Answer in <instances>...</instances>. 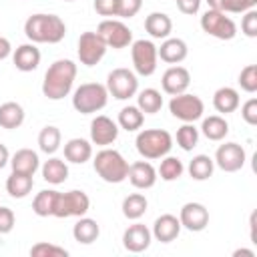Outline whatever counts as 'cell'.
Masks as SVG:
<instances>
[{
  "label": "cell",
  "instance_id": "obj_1",
  "mask_svg": "<svg viewBox=\"0 0 257 257\" xmlns=\"http://www.w3.org/2000/svg\"><path fill=\"white\" fill-rule=\"evenodd\" d=\"M76 78V64L68 58L54 60L42 80V94L48 100H60L70 94L72 84Z\"/></svg>",
  "mask_w": 257,
  "mask_h": 257
},
{
  "label": "cell",
  "instance_id": "obj_2",
  "mask_svg": "<svg viewBox=\"0 0 257 257\" xmlns=\"http://www.w3.org/2000/svg\"><path fill=\"white\" fill-rule=\"evenodd\" d=\"M24 34L34 44H58L66 34V24L56 14H32L24 22Z\"/></svg>",
  "mask_w": 257,
  "mask_h": 257
},
{
  "label": "cell",
  "instance_id": "obj_3",
  "mask_svg": "<svg viewBox=\"0 0 257 257\" xmlns=\"http://www.w3.org/2000/svg\"><path fill=\"white\" fill-rule=\"evenodd\" d=\"M135 145L143 159L155 161L169 155V151L173 149V137L165 128H145L137 135Z\"/></svg>",
  "mask_w": 257,
  "mask_h": 257
},
{
  "label": "cell",
  "instance_id": "obj_4",
  "mask_svg": "<svg viewBox=\"0 0 257 257\" xmlns=\"http://www.w3.org/2000/svg\"><path fill=\"white\" fill-rule=\"evenodd\" d=\"M94 171L96 175L104 181V183H122L126 179V173H128V161L114 149H102L96 153L94 161Z\"/></svg>",
  "mask_w": 257,
  "mask_h": 257
},
{
  "label": "cell",
  "instance_id": "obj_5",
  "mask_svg": "<svg viewBox=\"0 0 257 257\" xmlns=\"http://www.w3.org/2000/svg\"><path fill=\"white\" fill-rule=\"evenodd\" d=\"M108 90L100 82H84L72 94V106L80 114H92L106 106Z\"/></svg>",
  "mask_w": 257,
  "mask_h": 257
},
{
  "label": "cell",
  "instance_id": "obj_6",
  "mask_svg": "<svg viewBox=\"0 0 257 257\" xmlns=\"http://www.w3.org/2000/svg\"><path fill=\"white\" fill-rule=\"evenodd\" d=\"M88 209H90V199L84 191H78V189H72V191H66V193L58 191L52 217H58V219L82 217V215L88 213Z\"/></svg>",
  "mask_w": 257,
  "mask_h": 257
},
{
  "label": "cell",
  "instance_id": "obj_7",
  "mask_svg": "<svg viewBox=\"0 0 257 257\" xmlns=\"http://www.w3.org/2000/svg\"><path fill=\"white\" fill-rule=\"evenodd\" d=\"M201 28L203 32L219 40H231L237 34V24L233 22V18H229L227 12L211 10V8L201 16Z\"/></svg>",
  "mask_w": 257,
  "mask_h": 257
},
{
  "label": "cell",
  "instance_id": "obj_8",
  "mask_svg": "<svg viewBox=\"0 0 257 257\" xmlns=\"http://www.w3.org/2000/svg\"><path fill=\"white\" fill-rule=\"evenodd\" d=\"M106 90L112 94L116 100H128L131 96L137 94L139 90V80L137 74L128 68H114L106 76Z\"/></svg>",
  "mask_w": 257,
  "mask_h": 257
},
{
  "label": "cell",
  "instance_id": "obj_9",
  "mask_svg": "<svg viewBox=\"0 0 257 257\" xmlns=\"http://www.w3.org/2000/svg\"><path fill=\"white\" fill-rule=\"evenodd\" d=\"M169 110L175 118L183 120V122H195L203 116L205 112V104L201 100V96L197 94H189V92H181L175 94L169 102Z\"/></svg>",
  "mask_w": 257,
  "mask_h": 257
},
{
  "label": "cell",
  "instance_id": "obj_10",
  "mask_svg": "<svg viewBox=\"0 0 257 257\" xmlns=\"http://www.w3.org/2000/svg\"><path fill=\"white\" fill-rule=\"evenodd\" d=\"M131 56H133V66L137 74L141 76L155 74L159 54H157V46L153 44V40H145V38L135 40L131 48Z\"/></svg>",
  "mask_w": 257,
  "mask_h": 257
},
{
  "label": "cell",
  "instance_id": "obj_11",
  "mask_svg": "<svg viewBox=\"0 0 257 257\" xmlns=\"http://www.w3.org/2000/svg\"><path fill=\"white\" fill-rule=\"evenodd\" d=\"M96 34L104 40L106 48H126L133 42V32L131 28L122 22V20H114V18H106L98 24Z\"/></svg>",
  "mask_w": 257,
  "mask_h": 257
},
{
  "label": "cell",
  "instance_id": "obj_12",
  "mask_svg": "<svg viewBox=\"0 0 257 257\" xmlns=\"http://www.w3.org/2000/svg\"><path fill=\"white\" fill-rule=\"evenodd\" d=\"M76 52H78L80 64H84V66H94V64H98V62L102 60V56H104V52H106V44H104V40H102L96 32L88 30V32H82V34H80Z\"/></svg>",
  "mask_w": 257,
  "mask_h": 257
},
{
  "label": "cell",
  "instance_id": "obj_13",
  "mask_svg": "<svg viewBox=\"0 0 257 257\" xmlns=\"http://www.w3.org/2000/svg\"><path fill=\"white\" fill-rule=\"evenodd\" d=\"M245 149L239 145V143H225V145H219V149L215 151V165L225 171V173H235L239 169H243L245 165Z\"/></svg>",
  "mask_w": 257,
  "mask_h": 257
},
{
  "label": "cell",
  "instance_id": "obj_14",
  "mask_svg": "<svg viewBox=\"0 0 257 257\" xmlns=\"http://www.w3.org/2000/svg\"><path fill=\"white\" fill-rule=\"evenodd\" d=\"M179 221H181V227H185L187 231H193V233H199L203 231L207 225H209V211L203 203H185L179 211Z\"/></svg>",
  "mask_w": 257,
  "mask_h": 257
},
{
  "label": "cell",
  "instance_id": "obj_15",
  "mask_svg": "<svg viewBox=\"0 0 257 257\" xmlns=\"http://www.w3.org/2000/svg\"><path fill=\"white\" fill-rule=\"evenodd\" d=\"M118 137V124L104 116V114H98L92 118L90 122V141L92 145H98V147H108L116 141Z\"/></svg>",
  "mask_w": 257,
  "mask_h": 257
},
{
  "label": "cell",
  "instance_id": "obj_16",
  "mask_svg": "<svg viewBox=\"0 0 257 257\" xmlns=\"http://www.w3.org/2000/svg\"><path fill=\"white\" fill-rule=\"evenodd\" d=\"M151 241H153V233L143 223H133L122 233V245L131 253H143L145 249H149Z\"/></svg>",
  "mask_w": 257,
  "mask_h": 257
},
{
  "label": "cell",
  "instance_id": "obj_17",
  "mask_svg": "<svg viewBox=\"0 0 257 257\" xmlns=\"http://www.w3.org/2000/svg\"><path fill=\"white\" fill-rule=\"evenodd\" d=\"M161 84H163V90L171 96L175 94H181V92H187L189 84H191V74L185 66H179V64H173L169 66L165 72H163V78H161Z\"/></svg>",
  "mask_w": 257,
  "mask_h": 257
},
{
  "label": "cell",
  "instance_id": "obj_18",
  "mask_svg": "<svg viewBox=\"0 0 257 257\" xmlns=\"http://www.w3.org/2000/svg\"><path fill=\"white\" fill-rule=\"evenodd\" d=\"M126 179L131 181V185L135 189H151L157 183V169L149 163V161H137L133 165H128V173Z\"/></svg>",
  "mask_w": 257,
  "mask_h": 257
},
{
  "label": "cell",
  "instance_id": "obj_19",
  "mask_svg": "<svg viewBox=\"0 0 257 257\" xmlns=\"http://www.w3.org/2000/svg\"><path fill=\"white\" fill-rule=\"evenodd\" d=\"M181 221H179V217H175V215H171V213H165V215H161V217H157L155 219V223H153V237L157 239V241H161V243H171V241H175L177 237H179V233H181Z\"/></svg>",
  "mask_w": 257,
  "mask_h": 257
},
{
  "label": "cell",
  "instance_id": "obj_20",
  "mask_svg": "<svg viewBox=\"0 0 257 257\" xmlns=\"http://www.w3.org/2000/svg\"><path fill=\"white\" fill-rule=\"evenodd\" d=\"M157 54L163 62L167 64H179L187 58L189 54V46L183 38H165L163 44L157 48Z\"/></svg>",
  "mask_w": 257,
  "mask_h": 257
},
{
  "label": "cell",
  "instance_id": "obj_21",
  "mask_svg": "<svg viewBox=\"0 0 257 257\" xmlns=\"http://www.w3.org/2000/svg\"><path fill=\"white\" fill-rule=\"evenodd\" d=\"M12 62L20 72H32L40 64V50L36 48L34 42L20 44L12 54Z\"/></svg>",
  "mask_w": 257,
  "mask_h": 257
},
{
  "label": "cell",
  "instance_id": "obj_22",
  "mask_svg": "<svg viewBox=\"0 0 257 257\" xmlns=\"http://www.w3.org/2000/svg\"><path fill=\"white\" fill-rule=\"evenodd\" d=\"M10 167H12L14 173H24V175L34 177V173L40 167V159L32 149H18L10 157Z\"/></svg>",
  "mask_w": 257,
  "mask_h": 257
},
{
  "label": "cell",
  "instance_id": "obj_23",
  "mask_svg": "<svg viewBox=\"0 0 257 257\" xmlns=\"http://www.w3.org/2000/svg\"><path fill=\"white\" fill-rule=\"evenodd\" d=\"M145 30H147L153 38L165 40V38H169V34L173 32V20H171V16L165 14V12H151V14L145 18Z\"/></svg>",
  "mask_w": 257,
  "mask_h": 257
},
{
  "label": "cell",
  "instance_id": "obj_24",
  "mask_svg": "<svg viewBox=\"0 0 257 257\" xmlns=\"http://www.w3.org/2000/svg\"><path fill=\"white\" fill-rule=\"evenodd\" d=\"M239 102H241L239 92H237L235 88H231V86H221V88H217L215 94H213V106H215V110L221 112V114L235 112V110L239 108Z\"/></svg>",
  "mask_w": 257,
  "mask_h": 257
},
{
  "label": "cell",
  "instance_id": "obj_25",
  "mask_svg": "<svg viewBox=\"0 0 257 257\" xmlns=\"http://www.w3.org/2000/svg\"><path fill=\"white\" fill-rule=\"evenodd\" d=\"M98 235H100L98 223H96L94 219L84 217V215L78 217V221H76L74 227H72V237H74V241H78V243H82V245L94 243V241L98 239Z\"/></svg>",
  "mask_w": 257,
  "mask_h": 257
},
{
  "label": "cell",
  "instance_id": "obj_26",
  "mask_svg": "<svg viewBox=\"0 0 257 257\" xmlns=\"http://www.w3.org/2000/svg\"><path fill=\"white\" fill-rule=\"evenodd\" d=\"M92 157V145L86 139H70L64 145V159L74 165H82Z\"/></svg>",
  "mask_w": 257,
  "mask_h": 257
},
{
  "label": "cell",
  "instance_id": "obj_27",
  "mask_svg": "<svg viewBox=\"0 0 257 257\" xmlns=\"http://www.w3.org/2000/svg\"><path fill=\"white\" fill-rule=\"evenodd\" d=\"M32 187H34L32 175H24V173H14L12 171V175L6 179V191H8V195L12 199H24V197H28L30 191H32Z\"/></svg>",
  "mask_w": 257,
  "mask_h": 257
},
{
  "label": "cell",
  "instance_id": "obj_28",
  "mask_svg": "<svg viewBox=\"0 0 257 257\" xmlns=\"http://www.w3.org/2000/svg\"><path fill=\"white\" fill-rule=\"evenodd\" d=\"M42 179L50 185H60L68 179V165L58 159V157H50L48 161H44L42 165Z\"/></svg>",
  "mask_w": 257,
  "mask_h": 257
},
{
  "label": "cell",
  "instance_id": "obj_29",
  "mask_svg": "<svg viewBox=\"0 0 257 257\" xmlns=\"http://www.w3.org/2000/svg\"><path fill=\"white\" fill-rule=\"evenodd\" d=\"M24 122V108L22 104L14 102V100H8L4 104H0V126L2 128H18L20 124Z\"/></svg>",
  "mask_w": 257,
  "mask_h": 257
},
{
  "label": "cell",
  "instance_id": "obj_30",
  "mask_svg": "<svg viewBox=\"0 0 257 257\" xmlns=\"http://www.w3.org/2000/svg\"><path fill=\"white\" fill-rule=\"evenodd\" d=\"M201 133L209 139V141H223L229 133V122L221 116V114H211L207 118H203L201 124Z\"/></svg>",
  "mask_w": 257,
  "mask_h": 257
},
{
  "label": "cell",
  "instance_id": "obj_31",
  "mask_svg": "<svg viewBox=\"0 0 257 257\" xmlns=\"http://www.w3.org/2000/svg\"><path fill=\"white\" fill-rule=\"evenodd\" d=\"M143 122H145V112L139 106L128 104V106H122L120 108V112H118V126L124 128L126 133L139 131L143 126Z\"/></svg>",
  "mask_w": 257,
  "mask_h": 257
},
{
  "label": "cell",
  "instance_id": "obj_32",
  "mask_svg": "<svg viewBox=\"0 0 257 257\" xmlns=\"http://www.w3.org/2000/svg\"><path fill=\"white\" fill-rule=\"evenodd\" d=\"M147 207H149V201L143 193H131L122 201V215L131 221H137L147 213Z\"/></svg>",
  "mask_w": 257,
  "mask_h": 257
},
{
  "label": "cell",
  "instance_id": "obj_33",
  "mask_svg": "<svg viewBox=\"0 0 257 257\" xmlns=\"http://www.w3.org/2000/svg\"><path fill=\"white\" fill-rule=\"evenodd\" d=\"M60 141H62V135H60V128L58 126L48 124V126H44L38 133V147L46 155H54L60 149Z\"/></svg>",
  "mask_w": 257,
  "mask_h": 257
},
{
  "label": "cell",
  "instance_id": "obj_34",
  "mask_svg": "<svg viewBox=\"0 0 257 257\" xmlns=\"http://www.w3.org/2000/svg\"><path fill=\"white\" fill-rule=\"evenodd\" d=\"M213 169H215V161L209 155H197L189 163V175L195 181H207L213 175Z\"/></svg>",
  "mask_w": 257,
  "mask_h": 257
},
{
  "label": "cell",
  "instance_id": "obj_35",
  "mask_svg": "<svg viewBox=\"0 0 257 257\" xmlns=\"http://www.w3.org/2000/svg\"><path fill=\"white\" fill-rule=\"evenodd\" d=\"M137 106L145 112V114H155L163 108V96L157 88H145L139 92L137 96Z\"/></svg>",
  "mask_w": 257,
  "mask_h": 257
},
{
  "label": "cell",
  "instance_id": "obj_36",
  "mask_svg": "<svg viewBox=\"0 0 257 257\" xmlns=\"http://www.w3.org/2000/svg\"><path fill=\"white\" fill-rule=\"evenodd\" d=\"M56 195L58 191L54 189H44L40 191L34 201H32V211L38 215V217H52V211H54V203H56Z\"/></svg>",
  "mask_w": 257,
  "mask_h": 257
},
{
  "label": "cell",
  "instance_id": "obj_37",
  "mask_svg": "<svg viewBox=\"0 0 257 257\" xmlns=\"http://www.w3.org/2000/svg\"><path fill=\"white\" fill-rule=\"evenodd\" d=\"M183 171H185V167H183L181 159H177V157H163L157 175H161L163 181L171 183V181H177L183 175Z\"/></svg>",
  "mask_w": 257,
  "mask_h": 257
},
{
  "label": "cell",
  "instance_id": "obj_38",
  "mask_svg": "<svg viewBox=\"0 0 257 257\" xmlns=\"http://www.w3.org/2000/svg\"><path fill=\"white\" fill-rule=\"evenodd\" d=\"M199 143V128H195L193 122H185L179 131H177V145L183 151H193Z\"/></svg>",
  "mask_w": 257,
  "mask_h": 257
},
{
  "label": "cell",
  "instance_id": "obj_39",
  "mask_svg": "<svg viewBox=\"0 0 257 257\" xmlns=\"http://www.w3.org/2000/svg\"><path fill=\"white\" fill-rule=\"evenodd\" d=\"M30 255L32 257H68V251L64 247H58V245L40 241V243H36V245L30 247Z\"/></svg>",
  "mask_w": 257,
  "mask_h": 257
},
{
  "label": "cell",
  "instance_id": "obj_40",
  "mask_svg": "<svg viewBox=\"0 0 257 257\" xmlns=\"http://www.w3.org/2000/svg\"><path fill=\"white\" fill-rule=\"evenodd\" d=\"M239 86L249 94L257 90V64H247L239 72Z\"/></svg>",
  "mask_w": 257,
  "mask_h": 257
},
{
  "label": "cell",
  "instance_id": "obj_41",
  "mask_svg": "<svg viewBox=\"0 0 257 257\" xmlns=\"http://www.w3.org/2000/svg\"><path fill=\"white\" fill-rule=\"evenodd\" d=\"M257 6V0H223L221 12H233V14H243L251 8Z\"/></svg>",
  "mask_w": 257,
  "mask_h": 257
},
{
  "label": "cell",
  "instance_id": "obj_42",
  "mask_svg": "<svg viewBox=\"0 0 257 257\" xmlns=\"http://www.w3.org/2000/svg\"><path fill=\"white\" fill-rule=\"evenodd\" d=\"M241 32L249 38H255L257 36V10L251 8L247 12H243V18H241Z\"/></svg>",
  "mask_w": 257,
  "mask_h": 257
},
{
  "label": "cell",
  "instance_id": "obj_43",
  "mask_svg": "<svg viewBox=\"0 0 257 257\" xmlns=\"http://www.w3.org/2000/svg\"><path fill=\"white\" fill-rule=\"evenodd\" d=\"M92 6L100 16H118V0H94Z\"/></svg>",
  "mask_w": 257,
  "mask_h": 257
},
{
  "label": "cell",
  "instance_id": "obj_44",
  "mask_svg": "<svg viewBox=\"0 0 257 257\" xmlns=\"http://www.w3.org/2000/svg\"><path fill=\"white\" fill-rule=\"evenodd\" d=\"M14 223H16V217H14V211L10 207H2L0 205V235H6L14 229Z\"/></svg>",
  "mask_w": 257,
  "mask_h": 257
},
{
  "label": "cell",
  "instance_id": "obj_45",
  "mask_svg": "<svg viewBox=\"0 0 257 257\" xmlns=\"http://www.w3.org/2000/svg\"><path fill=\"white\" fill-rule=\"evenodd\" d=\"M143 0H118V16L120 18H133L141 10Z\"/></svg>",
  "mask_w": 257,
  "mask_h": 257
},
{
  "label": "cell",
  "instance_id": "obj_46",
  "mask_svg": "<svg viewBox=\"0 0 257 257\" xmlns=\"http://www.w3.org/2000/svg\"><path fill=\"white\" fill-rule=\"evenodd\" d=\"M241 116H243V120H245L247 124H251V126L257 124V98H249V100L243 102V106H241Z\"/></svg>",
  "mask_w": 257,
  "mask_h": 257
},
{
  "label": "cell",
  "instance_id": "obj_47",
  "mask_svg": "<svg viewBox=\"0 0 257 257\" xmlns=\"http://www.w3.org/2000/svg\"><path fill=\"white\" fill-rule=\"evenodd\" d=\"M175 2H177V8L187 16L197 14L201 8V0H175Z\"/></svg>",
  "mask_w": 257,
  "mask_h": 257
},
{
  "label": "cell",
  "instance_id": "obj_48",
  "mask_svg": "<svg viewBox=\"0 0 257 257\" xmlns=\"http://www.w3.org/2000/svg\"><path fill=\"white\" fill-rule=\"evenodd\" d=\"M10 52H12L10 40H8V38H4V36H0V60L8 58V56H10Z\"/></svg>",
  "mask_w": 257,
  "mask_h": 257
},
{
  "label": "cell",
  "instance_id": "obj_49",
  "mask_svg": "<svg viewBox=\"0 0 257 257\" xmlns=\"http://www.w3.org/2000/svg\"><path fill=\"white\" fill-rule=\"evenodd\" d=\"M8 163H10V151L6 145L0 143V169H4Z\"/></svg>",
  "mask_w": 257,
  "mask_h": 257
},
{
  "label": "cell",
  "instance_id": "obj_50",
  "mask_svg": "<svg viewBox=\"0 0 257 257\" xmlns=\"http://www.w3.org/2000/svg\"><path fill=\"white\" fill-rule=\"evenodd\" d=\"M241 255H245V257H255V251H253V249H235V251H233V257H241Z\"/></svg>",
  "mask_w": 257,
  "mask_h": 257
},
{
  "label": "cell",
  "instance_id": "obj_51",
  "mask_svg": "<svg viewBox=\"0 0 257 257\" xmlns=\"http://www.w3.org/2000/svg\"><path fill=\"white\" fill-rule=\"evenodd\" d=\"M255 215H257V213H251V219H249V229H251V243H257V237H255Z\"/></svg>",
  "mask_w": 257,
  "mask_h": 257
},
{
  "label": "cell",
  "instance_id": "obj_52",
  "mask_svg": "<svg viewBox=\"0 0 257 257\" xmlns=\"http://www.w3.org/2000/svg\"><path fill=\"white\" fill-rule=\"evenodd\" d=\"M207 4H209V8H211V10H221L223 0H207Z\"/></svg>",
  "mask_w": 257,
  "mask_h": 257
},
{
  "label": "cell",
  "instance_id": "obj_53",
  "mask_svg": "<svg viewBox=\"0 0 257 257\" xmlns=\"http://www.w3.org/2000/svg\"><path fill=\"white\" fill-rule=\"evenodd\" d=\"M64 2H72V0H64Z\"/></svg>",
  "mask_w": 257,
  "mask_h": 257
}]
</instances>
